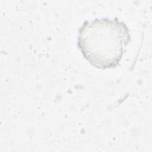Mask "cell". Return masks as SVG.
<instances>
[{
    "instance_id": "obj_1",
    "label": "cell",
    "mask_w": 152,
    "mask_h": 152,
    "mask_svg": "<svg viewBox=\"0 0 152 152\" xmlns=\"http://www.w3.org/2000/svg\"><path fill=\"white\" fill-rule=\"evenodd\" d=\"M129 30L118 18L84 21L79 29L77 46L84 58L99 69L115 67L131 42Z\"/></svg>"
}]
</instances>
